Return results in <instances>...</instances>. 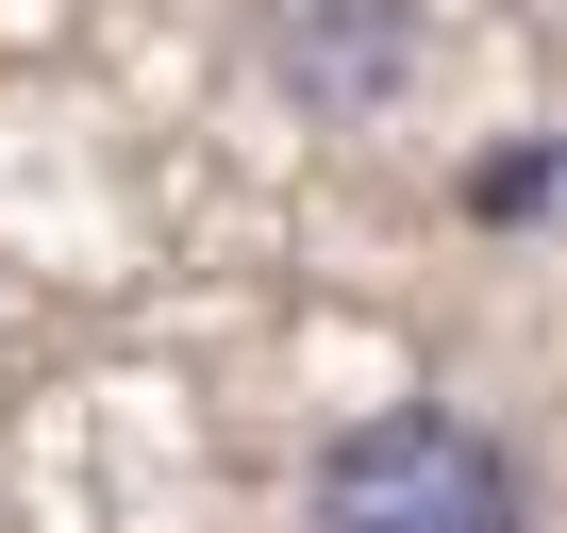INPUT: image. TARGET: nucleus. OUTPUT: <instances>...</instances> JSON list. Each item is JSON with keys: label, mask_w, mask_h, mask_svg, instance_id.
<instances>
[{"label": "nucleus", "mask_w": 567, "mask_h": 533, "mask_svg": "<svg viewBox=\"0 0 567 533\" xmlns=\"http://www.w3.org/2000/svg\"><path fill=\"white\" fill-rule=\"evenodd\" d=\"M301 533H534V467L467 400H384L318 450Z\"/></svg>", "instance_id": "obj_1"}, {"label": "nucleus", "mask_w": 567, "mask_h": 533, "mask_svg": "<svg viewBox=\"0 0 567 533\" xmlns=\"http://www.w3.org/2000/svg\"><path fill=\"white\" fill-rule=\"evenodd\" d=\"M417 51H434L417 0H250V67H267V101H301V117H334V134L401 117Z\"/></svg>", "instance_id": "obj_2"}, {"label": "nucleus", "mask_w": 567, "mask_h": 533, "mask_svg": "<svg viewBox=\"0 0 567 533\" xmlns=\"http://www.w3.org/2000/svg\"><path fill=\"white\" fill-rule=\"evenodd\" d=\"M467 217H484V233H534V217H550V134L484 150V167H467Z\"/></svg>", "instance_id": "obj_3"}]
</instances>
